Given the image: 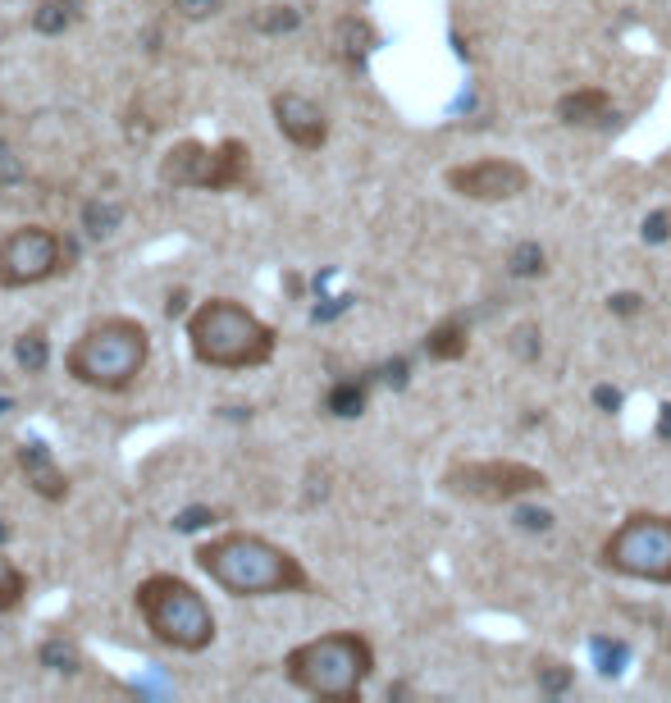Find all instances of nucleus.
Wrapping results in <instances>:
<instances>
[{
    "mask_svg": "<svg viewBox=\"0 0 671 703\" xmlns=\"http://www.w3.org/2000/svg\"><path fill=\"white\" fill-rule=\"evenodd\" d=\"M666 648H671V626H666Z\"/></svg>",
    "mask_w": 671,
    "mask_h": 703,
    "instance_id": "39",
    "label": "nucleus"
},
{
    "mask_svg": "<svg viewBox=\"0 0 671 703\" xmlns=\"http://www.w3.org/2000/svg\"><path fill=\"white\" fill-rule=\"evenodd\" d=\"M507 347H512V357H516V362L534 366V362H539V352H544V338H539V324H516V329L507 333Z\"/></svg>",
    "mask_w": 671,
    "mask_h": 703,
    "instance_id": "25",
    "label": "nucleus"
},
{
    "mask_svg": "<svg viewBox=\"0 0 671 703\" xmlns=\"http://www.w3.org/2000/svg\"><path fill=\"white\" fill-rule=\"evenodd\" d=\"M10 412H15V402H10V398H0V416H10Z\"/></svg>",
    "mask_w": 671,
    "mask_h": 703,
    "instance_id": "38",
    "label": "nucleus"
},
{
    "mask_svg": "<svg viewBox=\"0 0 671 703\" xmlns=\"http://www.w3.org/2000/svg\"><path fill=\"white\" fill-rule=\"evenodd\" d=\"M10 535H15V530L5 525V516H0V544H10Z\"/></svg>",
    "mask_w": 671,
    "mask_h": 703,
    "instance_id": "37",
    "label": "nucleus"
},
{
    "mask_svg": "<svg viewBox=\"0 0 671 703\" xmlns=\"http://www.w3.org/2000/svg\"><path fill=\"white\" fill-rule=\"evenodd\" d=\"M83 19V0H37L33 5V28L42 37H60Z\"/></svg>",
    "mask_w": 671,
    "mask_h": 703,
    "instance_id": "16",
    "label": "nucleus"
},
{
    "mask_svg": "<svg viewBox=\"0 0 671 703\" xmlns=\"http://www.w3.org/2000/svg\"><path fill=\"white\" fill-rule=\"evenodd\" d=\"M443 489L466 503H521L548 489V475L525 462L489 457V462H452L443 471Z\"/></svg>",
    "mask_w": 671,
    "mask_h": 703,
    "instance_id": "9",
    "label": "nucleus"
},
{
    "mask_svg": "<svg viewBox=\"0 0 671 703\" xmlns=\"http://www.w3.org/2000/svg\"><path fill=\"white\" fill-rule=\"evenodd\" d=\"M133 607H137L142 630L174 653H206L219 635L210 598L174 571L142 576L137 589H133Z\"/></svg>",
    "mask_w": 671,
    "mask_h": 703,
    "instance_id": "5",
    "label": "nucleus"
},
{
    "mask_svg": "<svg viewBox=\"0 0 671 703\" xmlns=\"http://www.w3.org/2000/svg\"><path fill=\"white\" fill-rule=\"evenodd\" d=\"M119 224H124V206H119V201L92 197V201L83 206V233H87V238H110Z\"/></svg>",
    "mask_w": 671,
    "mask_h": 703,
    "instance_id": "20",
    "label": "nucleus"
},
{
    "mask_svg": "<svg viewBox=\"0 0 671 703\" xmlns=\"http://www.w3.org/2000/svg\"><path fill=\"white\" fill-rule=\"evenodd\" d=\"M598 566L644 585H671V512H630L598 544Z\"/></svg>",
    "mask_w": 671,
    "mask_h": 703,
    "instance_id": "7",
    "label": "nucleus"
},
{
    "mask_svg": "<svg viewBox=\"0 0 671 703\" xmlns=\"http://www.w3.org/2000/svg\"><path fill=\"white\" fill-rule=\"evenodd\" d=\"M15 362H19L24 375H42L51 366V338H46L42 324H33V329H24L15 338Z\"/></svg>",
    "mask_w": 671,
    "mask_h": 703,
    "instance_id": "19",
    "label": "nucleus"
},
{
    "mask_svg": "<svg viewBox=\"0 0 671 703\" xmlns=\"http://www.w3.org/2000/svg\"><path fill=\"white\" fill-rule=\"evenodd\" d=\"M151 366V329L137 315H97L65 347V375L92 393H128Z\"/></svg>",
    "mask_w": 671,
    "mask_h": 703,
    "instance_id": "3",
    "label": "nucleus"
},
{
    "mask_svg": "<svg viewBox=\"0 0 671 703\" xmlns=\"http://www.w3.org/2000/svg\"><path fill=\"white\" fill-rule=\"evenodd\" d=\"M215 521H219V512L197 503V507H183V512H174V521H169V525H174L178 535H197V530H210Z\"/></svg>",
    "mask_w": 671,
    "mask_h": 703,
    "instance_id": "26",
    "label": "nucleus"
},
{
    "mask_svg": "<svg viewBox=\"0 0 671 703\" xmlns=\"http://www.w3.org/2000/svg\"><path fill=\"white\" fill-rule=\"evenodd\" d=\"M156 178L174 192H238L251 183V147L242 138H219V142L183 138L160 156Z\"/></svg>",
    "mask_w": 671,
    "mask_h": 703,
    "instance_id": "6",
    "label": "nucleus"
},
{
    "mask_svg": "<svg viewBox=\"0 0 671 703\" xmlns=\"http://www.w3.org/2000/svg\"><path fill=\"white\" fill-rule=\"evenodd\" d=\"M466 347H471V333H466V324H462L457 315H452V320H439V324L425 333V357H430V362H462Z\"/></svg>",
    "mask_w": 671,
    "mask_h": 703,
    "instance_id": "15",
    "label": "nucleus"
},
{
    "mask_svg": "<svg viewBox=\"0 0 671 703\" xmlns=\"http://www.w3.org/2000/svg\"><path fill=\"white\" fill-rule=\"evenodd\" d=\"M333 51H339L352 69H361L366 56L375 51V28H371L366 19H357V15L339 19V28H333Z\"/></svg>",
    "mask_w": 671,
    "mask_h": 703,
    "instance_id": "14",
    "label": "nucleus"
},
{
    "mask_svg": "<svg viewBox=\"0 0 671 703\" xmlns=\"http://www.w3.org/2000/svg\"><path fill=\"white\" fill-rule=\"evenodd\" d=\"M188 352L206 371H260L274 362L279 333L238 297H206L183 315Z\"/></svg>",
    "mask_w": 671,
    "mask_h": 703,
    "instance_id": "2",
    "label": "nucleus"
},
{
    "mask_svg": "<svg viewBox=\"0 0 671 703\" xmlns=\"http://www.w3.org/2000/svg\"><path fill=\"white\" fill-rule=\"evenodd\" d=\"M380 375H384V384H393V389H407V375H412V362H407V357H393V362H389V366H384Z\"/></svg>",
    "mask_w": 671,
    "mask_h": 703,
    "instance_id": "34",
    "label": "nucleus"
},
{
    "mask_svg": "<svg viewBox=\"0 0 671 703\" xmlns=\"http://www.w3.org/2000/svg\"><path fill=\"white\" fill-rule=\"evenodd\" d=\"M69 242L46 224H19L0 238V288L24 292L37 283H51L69 270Z\"/></svg>",
    "mask_w": 671,
    "mask_h": 703,
    "instance_id": "8",
    "label": "nucleus"
},
{
    "mask_svg": "<svg viewBox=\"0 0 671 703\" xmlns=\"http://www.w3.org/2000/svg\"><path fill=\"white\" fill-rule=\"evenodd\" d=\"M653 430H657V439L671 448V402H662V407H657V425H653Z\"/></svg>",
    "mask_w": 671,
    "mask_h": 703,
    "instance_id": "35",
    "label": "nucleus"
},
{
    "mask_svg": "<svg viewBox=\"0 0 671 703\" xmlns=\"http://www.w3.org/2000/svg\"><path fill=\"white\" fill-rule=\"evenodd\" d=\"M28 178V165H24V156L10 147V142H0V188H19Z\"/></svg>",
    "mask_w": 671,
    "mask_h": 703,
    "instance_id": "29",
    "label": "nucleus"
},
{
    "mask_svg": "<svg viewBox=\"0 0 671 703\" xmlns=\"http://www.w3.org/2000/svg\"><path fill=\"white\" fill-rule=\"evenodd\" d=\"M512 521H516V530H530V535H544V530H553V512H544V507H530L525 498H521V503H512Z\"/></svg>",
    "mask_w": 671,
    "mask_h": 703,
    "instance_id": "27",
    "label": "nucleus"
},
{
    "mask_svg": "<svg viewBox=\"0 0 671 703\" xmlns=\"http://www.w3.org/2000/svg\"><path fill=\"white\" fill-rule=\"evenodd\" d=\"M174 10H178V19H188V24H206V19H215V15L224 10V0H174Z\"/></svg>",
    "mask_w": 671,
    "mask_h": 703,
    "instance_id": "31",
    "label": "nucleus"
},
{
    "mask_svg": "<svg viewBox=\"0 0 671 703\" xmlns=\"http://www.w3.org/2000/svg\"><path fill=\"white\" fill-rule=\"evenodd\" d=\"M589 653L598 657V671H603V676H616V671H621V662L630 657V653H625V644H612V639H594V644H589Z\"/></svg>",
    "mask_w": 671,
    "mask_h": 703,
    "instance_id": "30",
    "label": "nucleus"
},
{
    "mask_svg": "<svg viewBox=\"0 0 671 703\" xmlns=\"http://www.w3.org/2000/svg\"><path fill=\"white\" fill-rule=\"evenodd\" d=\"M269 115H274L279 138L288 147H297V151H320L329 142V115H324V106L310 101V97H301V92H292V87L269 97Z\"/></svg>",
    "mask_w": 671,
    "mask_h": 703,
    "instance_id": "11",
    "label": "nucleus"
},
{
    "mask_svg": "<svg viewBox=\"0 0 671 703\" xmlns=\"http://www.w3.org/2000/svg\"><path fill=\"white\" fill-rule=\"evenodd\" d=\"M603 119H612V97L603 87H575V92L557 97V124H566V128H594Z\"/></svg>",
    "mask_w": 671,
    "mask_h": 703,
    "instance_id": "13",
    "label": "nucleus"
},
{
    "mask_svg": "<svg viewBox=\"0 0 671 703\" xmlns=\"http://www.w3.org/2000/svg\"><path fill=\"white\" fill-rule=\"evenodd\" d=\"M37 662H42L46 671H60V676H78V671H83V653H78L69 639H60V635H51V639L37 648Z\"/></svg>",
    "mask_w": 671,
    "mask_h": 703,
    "instance_id": "22",
    "label": "nucleus"
},
{
    "mask_svg": "<svg viewBox=\"0 0 671 703\" xmlns=\"http://www.w3.org/2000/svg\"><path fill=\"white\" fill-rule=\"evenodd\" d=\"M534 680H539L544 694H566V689L575 685V667H571L566 657H539Z\"/></svg>",
    "mask_w": 671,
    "mask_h": 703,
    "instance_id": "23",
    "label": "nucleus"
},
{
    "mask_svg": "<svg viewBox=\"0 0 671 703\" xmlns=\"http://www.w3.org/2000/svg\"><path fill=\"white\" fill-rule=\"evenodd\" d=\"M371 402V380H339L324 393V412L339 416V421H357Z\"/></svg>",
    "mask_w": 671,
    "mask_h": 703,
    "instance_id": "17",
    "label": "nucleus"
},
{
    "mask_svg": "<svg viewBox=\"0 0 671 703\" xmlns=\"http://www.w3.org/2000/svg\"><path fill=\"white\" fill-rule=\"evenodd\" d=\"M15 466H19L24 484H28L42 503H65V498L74 494L65 466L56 462V453H51L42 439H24V443L15 448Z\"/></svg>",
    "mask_w": 671,
    "mask_h": 703,
    "instance_id": "12",
    "label": "nucleus"
},
{
    "mask_svg": "<svg viewBox=\"0 0 671 703\" xmlns=\"http://www.w3.org/2000/svg\"><path fill=\"white\" fill-rule=\"evenodd\" d=\"M197 571L224 589L229 598H283V594H310V571L297 553L283 544L256 535V530H224L192 548Z\"/></svg>",
    "mask_w": 671,
    "mask_h": 703,
    "instance_id": "1",
    "label": "nucleus"
},
{
    "mask_svg": "<svg viewBox=\"0 0 671 703\" xmlns=\"http://www.w3.org/2000/svg\"><path fill=\"white\" fill-rule=\"evenodd\" d=\"M589 402H594L603 416H616V412H621V389H612V384H594Z\"/></svg>",
    "mask_w": 671,
    "mask_h": 703,
    "instance_id": "33",
    "label": "nucleus"
},
{
    "mask_svg": "<svg viewBox=\"0 0 671 703\" xmlns=\"http://www.w3.org/2000/svg\"><path fill=\"white\" fill-rule=\"evenodd\" d=\"M283 676L292 689L324 703H357L375 676V644L361 630H324L283 653Z\"/></svg>",
    "mask_w": 671,
    "mask_h": 703,
    "instance_id": "4",
    "label": "nucleus"
},
{
    "mask_svg": "<svg viewBox=\"0 0 671 703\" xmlns=\"http://www.w3.org/2000/svg\"><path fill=\"white\" fill-rule=\"evenodd\" d=\"M607 311L621 315V320H625V315H639V311H644V292H612V297H607Z\"/></svg>",
    "mask_w": 671,
    "mask_h": 703,
    "instance_id": "32",
    "label": "nucleus"
},
{
    "mask_svg": "<svg viewBox=\"0 0 671 703\" xmlns=\"http://www.w3.org/2000/svg\"><path fill=\"white\" fill-rule=\"evenodd\" d=\"M297 28H301V10H292V5H265L256 15V33H265V37H283Z\"/></svg>",
    "mask_w": 671,
    "mask_h": 703,
    "instance_id": "24",
    "label": "nucleus"
},
{
    "mask_svg": "<svg viewBox=\"0 0 671 703\" xmlns=\"http://www.w3.org/2000/svg\"><path fill=\"white\" fill-rule=\"evenodd\" d=\"M507 274L512 279H544L548 274V251L539 247V242H516L512 251H507Z\"/></svg>",
    "mask_w": 671,
    "mask_h": 703,
    "instance_id": "21",
    "label": "nucleus"
},
{
    "mask_svg": "<svg viewBox=\"0 0 671 703\" xmlns=\"http://www.w3.org/2000/svg\"><path fill=\"white\" fill-rule=\"evenodd\" d=\"M165 315H169V320H174V315H188V297H183V292H169V297H165Z\"/></svg>",
    "mask_w": 671,
    "mask_h": 703,
    "instance_id": "36",
    "label": "nucleus"
},
{
    "mask_svg": "<svg viewBox=\"0 0 671 703\" xmlns=\"http://www.w3.org/2000/svg\"><path fill=\"white\" fill-rule=\"evenodd\" d=\"M443 183L462 201L503 206V201H516V197L530 192V169L521 160H507V156H480V160H466V165L443 169Z\"/></svg>",
    "mask_w": 671,
    "mask_h": 703,
    "instance_id": "10",
    "label": "nucleus"
},
{
    "mask_svg": "<svg viewBox=\"0 0 671 703\" xmlns=\"http://www.w3.org/2000/svg\"><path fill=\"white\" fill-rule=\"evenodd\" d=\"M28 589H33V580H28V571L5 553V544H0V612H19L24 603H28Z\"/></svg>",
    "mask_w": 671,
    "mask_h": 703,
    "instance_id": "18",
    "label": "nucleus"
},
{
    "mask_svg": "<svg viewBox=\"0 0 671 703\" xmlns=\"http://www.w3.org/2000/svg\"><path fill=\"white\" fill-rule=\"evenodd\" d=\"M639 238H644L648 247H662V242H671V210H666V206L648 210V215H644V224H639Z\"/></svg>",
    "mask_w": 671,
    "mask_h": 703,
    "instance_id": "28",
    "label": "nucleus"
}]
</instances>
